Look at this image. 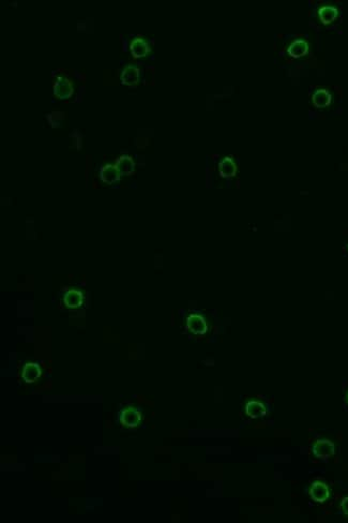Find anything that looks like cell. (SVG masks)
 Segmentation results:
<instances>
[{
    "mask_svg": "<svg viewBox=\"0 0 348 523\" xmlns=\"http://www.w3.org/2000/svg\"><path fill=\"white\" fill-rule=\"evenodd\" d=\"M312 452H313L316 458L327 461V460H329L334 455L335 446L333 444V442L330 440L320 439L314 443L313 447H312Z\"/></svg>",
    "mask_w": 348,
    "mask_h": 523,
    "instance_id": "cell-1",
    "label": "cell"
},
{
    "mask_svg": "<svg viewBox=\"0 0 348 523\" xmlns=\"http://www.w3.org/2000/svg\"><path fill=\"white\" fill-rule=\"evenodd\" d=\"M119 419L124 427L136 428L141 421V413L136 408L129 407L122 410Z\"/></svg>",
    "mask_w": 348,
    "mask_h": 523,
    "instance_id": "cell-2",
    "label": "cell"
},
{
    "mask_svg": "<svg viewBox=\"0 0 348 523\" xmlns=\"http://www.w3.org/2000/svg\"><path fill=\"white\" fill-rule=\"evenodd\" d=\"M309 494L314 502L325 503L330 497V489L326 483L317 481L311 485Z\"/></svg>",
    "mask_w": 348,
    "mask_h": 523,
    "instance_id": "cell-3",
    "label": "cell"
},
{
    "mask_svg": "<svg viewBox=\"0 0 348 523\" xmlns=\"http://www.w3.org/2000/svg\"><path fill=\"white\" fill-rule=\"evenodd\" d=\"M186 327L194 335H204L208 329L206 321L200 314H191L186 319Z\"/></svg>",
    "mask_w": 348,
    "mask_h": 523,
    "instance_id": "cell-4",
    "label": "cell"
},
{
    "mask_svg": "<svg viewBox=\"0 0 348 523\" xmlns=\"http://www.w3.org/2000/svg\"><path fill=\"white\" fill-rule=\"evenodd\" d=\"M54 94L58 98L62 99H68L73 94V86L72 83L67 77L60 76L56 79L55 84H54Z\"/></svg>",
    "mask_w": 348,
    "mask_h": 523,
    "instance_id": "cell-5",
    "label": "cell"
},
{
    "mask_svg": "<svg viewBox=\"0 0 348 523\" xmlns=\"http://www.w3.org/2000/svg\"><path fill=\"white\" fill-rule=\"evenodd\" d=\"M139 70L134 66H127L121 72V83L126 86H135L139 82Z\"/></svg>",
    "mask_w": 348,
    "mask_h": 523,
    "instance_id": "cell-6",
    "label": "cell"
},
{
    "mask_svg": "<svg viewBox=\"0 0 348 523\" xmlns=\"http://www.w3.org/2000/svg\"><path fill=\"white\" fill-rule=\"evenodd\" d=\"M41 374H42L41 368L38 364H35V363L26 364L22 371L23 380L28 384L34 383L41 376Z\"/></svg>",
    "mask_w": 348,
    "mask_h": 523,
    "instance_id": "cell-7",
    "label": "cell"
},
{
    "mask_svg": "<svg viewBox=\"0 0 348 523\" xmlns=\"http://www.w3.org/2000/svg\"><path fill=\"white\" fill-rule=\"evenodd\" d=\"M332 97L327 89H317L312 96V101L313 104L318 109H325L330 103H331Z\"/></svg>",
    "mask_w": 348,
    "mask_h": 523,
    "instance_id": "cell-8",
    "label": "cell"
},
{
    "mask_svg": "<svg viewBox=\"0 0 348 523\" xmlns=\"http://www.w3.org/2000/svg\"><path fill=\"white\" fill-rule=\"evenodd\" d=\"M219 173L224 178L234 177L237 174V165L234 160L229 157L223 159L219 163Z\"/></svg>",
    "mask_w": 348,
    "mask_h": 523,
    "instance_id": "cell-9",
    "label": "cell"
},
{
    "mask_svg": "<svg viewBox=\"0 0 348 523\" xmlns=\"http://www.w3.org/2000/svg\"><path fill=\"white\" fill-rule=\"evenodd\" d=\"M245 413L247 414L248 417L253 419L255 418H261L265 416L267 413L266 405L260 401H250L246 403L245 407Z\"/></svg>",
    "mask_w": 348,
    "mask_h": 523,
    "instance_id": "cell-10",
    "label": "cell"
},
{
    "mask_svg": "<svg viewBox=\"0 0 348 523\" xmlns=\"http://www.w3.org/2000/svg\"><path fill=\"white\" fill-rule=\"evenodd\" d=\"M116 167L120 175H131L135 170V162L129 156H122L118 159Z\"/></svg>",
    "mask_w": 348,
    "mask_h": 523,
    "instance_id": "cell-11",
    "label": "cell"
},
{
    "mask_svg": "<svg viewBox=\"0 0 348 523\" xmlns=\"http://www.w3.org/2000/svg\"><path fill=\"white\" fill-rule=\"evenodd\" d=\"M130 49H131L133 56L135 58L145 57L150 51L148 43L140 38L134 39L130 45Z\"/></svg>",
    "mask_w": 348,
    "mask_h": 523,
    "instance_id": "cell-12",
    "label": "cell"
},
{
    "mask_svg": "<svg viewBox=\"0 0 348 523\" xmlns=\"http://www.w3.org/2000/svg\"><path fill=\"white\" fill-rule=\"evenodd\" d=\"M100 177H101V179L103 180L105 184L112 185V184L117 182V180L120 178V173L118 172L117 167L109 164V165H105V166H103L101 168V170H100Z\"/></svg>",
    "mask_w": 348,
    "mask_h": 523,
    "instance_id": "cell-13",
    "label": "cell"
},
{
    "mask_svg": "<svg viewBox=\"0 0 348 523\" xmlns=\"http://www.w3.org/2000/svg\"><path fill=\"white\" fill-rule=\"evenodd\" d=\"M64 301L68 308L76 309V308H79V307L83 304L84 297H83V294L80 292L75 291V290H71V291L67 292V294L65 295Z\"/></svg>",
    "mask_w": 348,
    "mask_h": 523,
    "instance_id": "cell-14",
    "label": "cell"
},
{
    "mask_svg": "<svg viewBox=\"0 0 348 523\" xmlns=\"http://www.w3.org/2000/svg\"><path fill=\"white\" fill-rule=\"evenodd\" d=\"M318 15H319L320 21L323 22V24L328 25V24H331L332 22H334L336 20V17L338 15V11H337V9L334 7L326 6V7L319 9Z\"/></svg>",
    "mask_w": 348,
    "mask_h": 523,
    "instance_id": "cell-15",
    "label": "cell"
},
{
    "mask_svg": "<svg viewBox=\"0 0 348 523\" xmlns=\"http://www.w3.org/2000/svg\"><path fill=\"white\" fill-rule=\"evenodd\" d=\"M308 51H309L308 43L303 40H297V41L292 42L287 50L289 55L293 58L303 57L305 55H307Z\"/></svg>",
    "mask_w": 348,
    "mask_h": 523,
    "instance_id": "cell-16",
    "label": "cell"
},
{
    "mask_svg": "<svg viewBox=\"0 0 348 523\" xmlns=\"http://www.w3.org/2000/svg\"><path fill=\"white\" fill-rule=\"evenodd\" d=\"M341 508H342V511L345 516L348 517V497L344 498L342 503H341Z\"/></svg>",
    "mask_w": 348,
    "mask_h": 523,
    "instance_id": "cell-17",
    "label": "cell"
},
{
    "mask_svg": "<svg viewBox=\"0 0 348 523\" xmlns=\"http://www.w3.org/2000/svg\"><path fill=\"white\" fill-rule=\"evenodd\" d=\"M347 403H348V394H347Z\"/></svg>",
    "mask_w": 348,
    "mask_h": 523,
    "instance_id": "cell-18",
    "label": "cell"
}]
</instances>
